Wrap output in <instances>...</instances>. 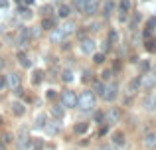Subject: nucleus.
<instances>
[{
    "label": "nucleus",
    "mask_w": 156,
    "mask_h": 150,
    "mask_svg": "<svg viewBox=\"0 0 156 150\" xmlns=\"http://www.w3.org/2000/svg\"><path fill=\"white\" fill-rule=\"evenodd\" d=\"M95 93L93 91H83L81 95H77V109L79 111H91L95 107Z\"/></svg>",
    "instance_id": "nucleus-1"
},
{
    "label": "nucleus",
    "mask_w": 156,
    "mask_h": 150,
    "mask_svg": "<svg viewBox=\"0 0 156 150\" xmlns=\"http://www.w3.org/2000/svg\"><path fill=\"white\" fill-rule=\"evenodd\" d=\"M122 119V111L119 107H109L105 113V124H109V127H115V124H119Z\"/></svg>",
    "instance_id": "nucleus-2"
},
{
    "label": "nucleus",
    "mask_w": 156,
    "mask_h": 150,
    "mask_svg": "<svg viewBox=\"0 0 156 150\" xmlns=\"http://www.w3.org/2000/svg\"><path fill=\"white\" fill-rule=\"evenodd\" d=\"M117 97H119V83L117 81H107L105 91H103V99L107 103H113V101H117Z\"/></svg>",
    "instance_id": "nucleus-3"
},
{
    "label": "nucleus",
    "mask_w": 156,
    "mask_h": 150,
    "mask_svg": "<svg viewBox=\"0 0 156 150\" xmlns=\"http://www.w3.org/2000/svg\"><path fill=\"white\" fill-rule=\"evenodd\" d=\"M4 79H6V87H10L14 93H22V79L18 73H8Z\"/></svg>",
    "instance_id": "nucleus-4"
},
{
    "label": "nucleus",
    "mask_w": 156,
    "mask_h": 150,
    "mask_svg": "<svg viewBox=\"0 0 156 150\" xmlns=\"http://www.w3.org/2000/svg\"><path fill=\"white\" fill-rule=\"evenodd\" d=\"M61 105H63L65 109H75L77 107L75 91H63V93H61Z\"/></svg>",
    "instance_id": "nucleus-5"
},
{
    "label": "nucleus",
    "mask_w": 156,
    "mask_h": 150,
    "mask_svg": "<svg viewBox=\"0 0 156 150\" xmlns=\"http://www.w3.org/2000/svg\"><path fill=\"white\" fill-rule=\"evenodd\" d=\"M154 87H156V73H146L144 77H140V89L152 91Z\"/></svg>",
    "instance_id": "nucleus-6"
},
{
    "label": "nucleus",
    "mask_w": 156,
    "mask_h": 150,
    "mask_svg": "<svg viewBox=\"0 0 156 150\" xmlns=\"http://www.w3.org/2000/svg\"><path fill=\"white\" fill-rule=\"evenodd\" d=\"M111 142H113V146L117 148H125L126 146V136L122 131H115L113 134H111Z\"/></svg>",
    "instance_id": "nucleus-7"
},
{
    "label": "nucleus",
    "mask_w": 156,
    "mask_h": 150,
    "mask_svg": "<svg viewBox=\"0 0 156 150\" xmlns=\"http://www.w3.org/2000/svg\"><path fill=\"white\" fill-rule=\"evenodd\" d=\"M97 10H99V0H85L83 8H81V14L93 16V14H95Z\"/></svg>",
    "instance_id": "nucleus-8"
},
{
    "label": "nucleus",
    "mask_w": 156,
    "mask_h": 150,
    "mask_svg": "<svg viewBox=\"0 0 156 150\" xmlns=\"http://www.w3.org/2000/svg\"><path fill=\"white\" fill-rule=\"evenodd\" d=\"M79 47H81V51H83V54L91 55L93 51H95V40H93V38H81Z\"/></svg>",
    "instance_id": "nucleus-9"
},
{
    "label": "nucleus",
    "mask_w": 156,
    "mask_h": 150,
    "mask_svg": "<svg viewBox=\"0 0 156 150\" xmlns=\"http://www.w3.org/2000/svg\"><path fill=\"white\" fill-rule=\"evenodd\" d=\"M142 144H144V148L154 150L156 148V131H148V132H146L144 138H142Z\"/></svg>",
    "instance_id": "nucleus-10"
},
{
    "label": "nucleus",
    "mask_w": 156,
    "mask_h": 150,
    "mask_svg": "<svg viewBox=\"0 0 156 150\" xmlns=\"http://www.w3.org/2000/svg\"><path fill=\"white\" fill-rule=\"evenodd\" d=\"M10 109H12V115L18 117V119H20V117H24V115H26V111H28L26 105H24L22 101H12V107Z\"/></svg>",
    "instance_id": "nucleus-11"
},
{
    "label": "nucleus",
    "mask_w": 156,
    "mask_h": 150,
    "mask_svg": "<svg viewBox=\"0 0 156 150\" xmlns=\"http://www.w3.org/2000/svg\"><path fill=\"white\" fill-rule=\"evenodd\" d=\"M138 89H140V75L133 77V79L129 81V85H126V93H129V95H136Z\"/></svg>",
    "instance_id": "nucleus-12"
},
{
    "label": "nucleus",
    "mask_w": 156,
    "mask_h": 150,
    "mask_svg": "<svg viewBox=\"0 0 156 150\" xmlns=\"http://www.w3.org/2000/svg\"><path fill=\"white\" fill-rule=\"evenodd\" d=\"M142 105H144L146 111H154V109H156V97H154V93H148V95L142 99Z\"/></svg>",
    "instance_id": "nucleus-13"
},
{
    "label": "nucleus",
    "mask_w": 156,
    "mask_h": 150,
    "mask_svg": "<svg viewBox=\"0 0 156 150\" xmlns=\"http://www.w3.org/2000/svg\"><path fill=\"white\" fill-rule=\"evenodd\" d=\"M55 12H57V18L65 20V18H69V16H71V6H69V4H59Z\"/></svg>",
    "instance_id": "nucleus-14"
},
{
    "label": "nucleus",
    "mask_w": 156,
    "mask_h": 150,
    "mask_svg": "<svg viewBox=\"0 0 156 150\" xmlns=\"http://www.w3.org/2000/svg\"><path fill=\"white\" fill-rule=\"evenodd\" d=\"M67 38V34H65L61 28H53L51 30V42L53 44H59V42H63V40Z\"/></svg>",
    "instance_id": "nucleus-15"
},
{
    "label": "nucleus",
    "mask_w": 156,
    "mask_h": 150,
    "mask_svg": "<svg viewBox=\"0 0 156 150\" xmlns=\"http://www.w3.org/2000/svg\"><path fill=\"white\" fill-rule=\"evenodd\" d=\"M42 30H48V32H51L53 28H55V18L53 16H44L42 18Z\"/></svg>",
    "instance_id": "nucleus-16"
},
{
    "label": "nucleus",
    "mask_w": 156,
    "mask_h": 150,
    "mask_svg": "<svg viewBox=\"0 0 156 150\" xmlns=\"http://www.w3.org/2000/svg\"><path fill=\"white\" fill-rule=\"evenodd\" d=\"M46 132L48 134H57L59 132V128H61V124H59V119H55V120H51V123H46Z\"/></svg>",
    "instance_id": "nucleus-17"
},
{
    "label": "nucleus",
    "mask_w": 156,
    "mask_h": 150,
    "mask_svg": "<svg viewBox=\"0 0 156 150\" xmlns=\"http://www.w3.org/2000/svg\"><path fill=\"white\" fill-rule=\"evenodd\" d=\"M18 146L22 150H32V146H34V138H30V136H20L18 138Z\"/></svg>",
    "instance_id": "nucleus-18"
},
{
    "label": "nucleus",
    "mask_w": 156,
    "mask_h": 150,
    "mask_svg": "<svg viewBox=\"0 0 156 150\" xmlns=\"http://www.w3.org/2000/svg\"><path fill=\"white\" fill-rule=\"evenodd\" d=\"M130 10H133V2H130V0H121V2H119V14L129 16Z\"/></svg>",
    "instance_id": "nucleus-19"
},
{
    "label": "nucleus",
    "mask_w": 156,
    "mask_h": 150,
    "mask_svg": "<svg viewBox=\"0 0 156 150\" xmlns=\"http://www.w3.org/2000/svg\"><path fill=\"white\" fill-rule=\"evenodd\" d=\"M113 12H115V0H105L103 2V16L109 18Z\"/></svg>",
    "instance_id": "nucleus-20"
},
{
    "label": "nucleus",
    "mask_w": 156,
    "mask_h": 150,
    "mask_svg": "<svg viewBox=\"0 0 156 150\" xmlns=\"http://www.w3.org/2000/svg\"><path fill=\"white\" fill-rule=\"evenodd\" d=\"M18 63L22 67H32V61H30V58H28L26 51H18Z\"/></svg>",
    "instance_id": "nucleus-21"
},
{
    "label": "nucleus",
    "mask_w": 156,
    "mask_h": 150,
    "mask_svg": "<svg viewBox=\"0 0 156 150\" xmlns=\"http://www.w3.org/2000/svg\"><path fill=\"white\" fill-rule=\"evenodd\" d=\"M63 113H65V107H63V105L57 103V105H53V107H51V115L55 117V119H63Z\"/></svg>",
    "instance_id": "nucleus-22"
},
{
    "label": "nucleus",
    "mask_w": 156,
    "mask_h": 150,
    "mask_svg": "<svg viewBox=\"0 0 156 150\" xmlns=\"http://www.w3.org/2000/svg\"><path fill=\"white\" fill-rule=\"evenodd\" d=\"M87 131H89V123H77V124H73V132H75V134H85Z\"/></svg>",
    "instance_id": "nucleus-23"
},
{
    "label": "nucleus",
    "mask_w": 156,
    "mask_h": 150,
    "mask_svg": "<svg viewBox=\"0 0 156 150\" xmlns=\"http://www.w3.org/2000/svg\"><path fill=\"white\" fill-rule=\"evenodd\" d=\"M73 79H75V73H73L71 69L61 71V81H63V83H73Z\"/></svg>",
    "instance_id": "nucleus-24"
},
{
    "label": "nucleus",
    "mask_w": 156,
    "mask_h": 150,
    "mask_svg": "<svg viewBox=\"0 0 156 150\" xmlns=\"http://www.w3.org/2000/svg\"><path fill=\"white\" fill-rule=\"evenodd\" d=\"M42 81H44V71L34 69V73H32V83H34V85H40Z\"/></svg>",
    "instance_id": "nucleus-25"
},
{
    "label": "nucleus",
    "mask_w": 156,
    "mask_h": 150,
    "mask_svg": "<svg viewBox=\"0 0 156 150\" xmlns=\"http://www.w3.org/2000/svg\"><path fill=\"white\" fill-rule=\"evenodd\" d=\"M103 91H105V83L103 81H95V83H93V93L99 95V97H103Z\"/></svg>",
    "instance_id": "nucleus-26"
},
{
    "label": "nucleus",
    "mask_w": 156,
    "mask_h": 150,
    "mask_svg": "<svg viewBox=\"0 0 156 150\" xmlns=\"http://www.w3.org/2000/svg\"><path fill=\"white\" fill-rule=\"evenodd\" d=\"M111 77H113V69H111V67H107V69L101 71V81H103V83L111 81Z\"/></svg>",
    "instance_id": "nucleus-27"
},
{
    "label": "nucleus",
    "mask_w": 156,
    "mask_h": 150,
    "mask_svg": "<svg viewBox=\"0 0 156 150\" xmlns=\"http://www.w3.org/2000/svg\"><path fill=\"white\" fill-rule=\"evenodd\" d=\"M46 123H48V117L44 115V113H40V115L36 117V127L42 128V127H46Z\"/></svg>",
    "instance_id": "nucleus-28"
},
{
    "label": "nucleus",
    "mask_w": 156,
    "mask_h": 150,
    "mask_svg": "<svg viewBox=\"0 0 156 150\" xmlns=\"http://www.w3.org/2000/svg\"><path fill=\"white\" fill-rule=\"evenodd\" d=\"M146 50L152 54V51H156V38H148L146 40Z\"/></svg>",
    "instance_id": "nucleus-29"
},
{
    "label": "nucleus",
    "mask_w": 156,
    "mask_h": 150,
    "mask_svg": "<svg viewBox=\"0 0 156 150\" xmlns=\"http://www.w3.org/2000/svg\"><path fill=\"white\" fill-rule=\"evenodd\" d=\"M93 61L95 63H103L105 61V54L103 51H93Z\"/></svg>",
    "instance_id": "nucleus-30"
},
{
    "label": "nucleus",
    "mask_w": 156,
    "mask_h": 150,
    "mask_svg": "<svg viewBox=\"0 0 156 150\" xmlns=\"http://www.w3.org/2000/svg\"><path fill=\"white\" fill-rule=\"evenodd\" d=\"M59 28H61V30H63V32H65V34H67V36H69V34H73V32H75V26H73L71 22L63 24V26H59Z\"/></svg>",
    "instance_id": "nucleus-31"
},
{
    "label": "nucleus",
    "mask_w": 156,
    "mask_h": 150,
    "mask_svg": "<svg viewBox=\"0 0 156 150\" xmlns=\"http://www.w3.org/2000/svg\"><path fill=\"white\" fill-rule=\"evenodd\" d=\"M51 12H53L51 4H44V6H42V16H51Z\"/></svg>",
    "instance_id": "nucleus-32"
},
{
    "label": "nucleus",
    "mask_w": 156,
    "mask_h": 150,
    "mask_svg": "<svg viewBox=\"0 0 156 150\" xmlns=\"http://www.w3.org/2000/svg\"><path fill=\"white\" fill-rule=\"evenodd\" d=\"M107 42H109V44H117L119 42V34L115 30H111L109 32V40H107Z\"/></svg>",
    "instance_id": "nucleus-33"
},
{
    "label": "nucleus",
    "mask_w": 156,
    "mask_h": 150,
    "mask_svg": "<svg viewBox=\"0 0 156 150\" xmlns=\"http://www.w3.org/2000/svg\"><path fill=\"white\" fill-rule=\"evenodd\" d=\"M32 16H34V14H32L30 6H28V8H22V18L24 20H32Z\"/></svg>",
    "instance_id": "nucleus-34"
},
{
    "label": "nucleus",
    "mask_w": 156,
    "mask_h": 150,
    "mask_svg": "<svg viewBox=\"0 0 156 150\" xmlns=\"http://www.w3.org/2000/svg\"><path fill=\"white\" fill-rule=\"evenodd\" d=\"M154 28H156V18H150L148 22H146V30H150V32H152Z\"/></svg>",
    "instance_id": "nucleus-35"
},
{
    "label": "nucleus",
    "mask_w": 156,
    "mask_h": 150,
    "mask_svg": "<svg viewBox=\"0 0 156 150\" xmlns=\"http://www.w3.org/2000/svg\"><path fill=\"white\" fill-rule=\"evenodd\" d=\"M95 120L97 123H105V115L103 113H95Z\"/></svg>",
    "instance_id": "nucleus-36"
},
{
    "label": "nucleus",
    "mask_w": 156,
    "mask_h": 150,
    "mask_svg": "<svg viewBox=\"0 0 156 150\" xmlns=\"http://www.w3.org/2000/svg\"><path fill=\"white\" fill-rule=\"evenodd\" d=\"M138 22H140V14H138V16H134V20L130 22V30H134V26H136Z\"/></svg>",
    "instance_id": "nucleus-37"
},
{
    "label": "nucleus",
    "mask_w": 156,
    "mask_h": 150,
    "mask_svg": "<svg viewBox=\"0 0 156 150\" xmlns=\"http://www.w3.org/2000/svg\"><path fill=\"white\" fill-rule=\"evenodd\" d=\"M2 142H4V144H10V142H12V136H10V134H4V136H2Z\"/></svg>",
    "instance_id": "nucleus-38"
},
{
    "label": "nucleus",
    "mask_w": 156,
    "mask_h": 150,
    "mask_svg": "<svg viewBox=\"0 0 156 150\" xmlns=\"http://www.w3.org/2000/svg\"><path fill=\"white\" fill-rule=\"evenodd\" d=\"M2 89H6V79L0 77V91H2Z\"/></svg>",
    "instance_id": "nucleus-39"
},
{
    "label": "nucleus",
    "mask_w": 156,
    "mask_h": 150,
    "mask_svg": "<svg viewBox=\"0 0 156 150\" xmlns=\"http://www.w3.org/2000/svg\"><path fill=\"white\" fill-rule=\"evenodd\" d=\"M103 50H105V51H109V50H111V44L107 42V40H105V42H103Z\"/></svg>",
    "instance_id": "nucleus-40"
},
{
    "label": "nucleus",
    "mask_w": 156,
    "mask_h": 150,
    "mask_svg": "<svg viewBox=\"0 0 156 150\" xmlns=\"http://www.w3.org/2000/svg\"><path fill=\"white\" fill-rule=\"evenodd\" d=\"M53 97H55V91L50 89V91H48V99H53Z\"/></svg>",
    "instance_id": "nucleus-41"
},
{
    "label": "nucleus",
    "mask_w": 156,
    "mask_h": 150,
    "mask_svg": "<svg viewBox=\"0 0 156 150\" xmlns=\"http://www.w3.org/2000/svg\"><path fill=\"white\" fill-rule=\"evenodd\" d=\"M140 69H142V71H146V69H148V63L142 61V63H140Z\"/></svg>",
    "instance_id": "nucleus-42"
},
{
    "label": "nucleus",
    "mask_w": 156,
    "mask_h": 150,
    "mask_svg": "<svg viewBox=\"0 0 156 150\" xmlns=\"http://www.w3.org/2000/svg\"><path fill=\"white\" fill-rule=\"evenodd\" d=\"M0 8H8V0H0Z\"/></svg>",
    "instance_id": "nucleus-43"
},
{
    "label": "nucleus",
    "mask_w": 156,
    "mask_h": 150,
    "mask_svg": "<svg viewBox=\"0 0 156 150\" xmlns=\"http://www.w3.org/2000/svg\"><path fill=\"white\" fill-rule=\"evenodd\" d=\"M101 150H117V146H113V144H109V146H103Z\"/></svg>",
    "instance_id": "nucleus-44"
},
{
    "label": "nucleus",
    "mask_w": 156,
    "mask_h": 150,
    "mask_svg": "<svg viewBox=\"0 0 156 150\" xmlns=\"http://www.w3.org/2000/svg\"><path fill=\"white\" fill-rule=\"evenodd\" d=\"M2 69H4V59L0 58V71H2Z\"/></svg>",
    "instance_id": "nucleus-45"
},
{
    "label": "nucleus",
    "mask_w": 156,
    "mask_h": 150,
    "mask_svg": "<svg viewBox=\"0 0 156 150\" xmlns=\"http://www.w3.org/2000/svg\"><path fill=\"white\" fill-rule=\"evenodd\" d=\"M32 2H34V0H24V4H26V6H30Z\"/></svg>",
    "instance_id": "nucleus-46"
},
{
    "label": "nucleus",
    "mask_w": 156,
    "mask_h": 150,
    "mask_svg": "<svg viewBox=\"0 0 156 150\" xmlns=\"http://www.w3.org/2000/svg\"><path fill=\"white\" fill-rule=\"evenodd\" d=\"M154 97H156V91H154Z\"/></svg>",
    "instance_id": "nucleus-47"
},
{
    "label": "nucleus",
    "mask_w": 156,
    "mask_h": 150,
    "mask_svg": "<svg viewBox=\"0 0 156 150\" xmlns=\"http://www.w3.org/2000/svg\"><path fill=\"white\" fill-rule=\"evenodd\" d=\"M0 46H2V42H0Z\"/></svg>",
    "instance_id": "nucleus-48"
}]
</instances>
